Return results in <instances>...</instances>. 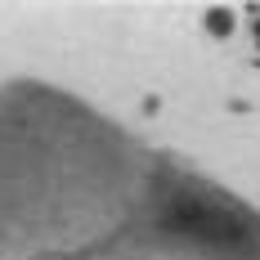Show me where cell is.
<instances>
[{
  "mask_svg": "<svg viewBox=\"0 0 260 260\" xmlns=\"http://www.w3.org/2000/svg\"><path fill=\"white\" fill-rule=\"evenodd\" d=\"M202 23H207L211 36H229V31H234V14H229V9H207Z\"/></svg>",
  "mask_w": 260,
  "mask_h": 260,
  "instance_id": "1",
  "label": "cell"
},
{
  "mask_svg": "<svg viewBox=\"0 0 260 260\" xmlns=\"http://www.w3.org/2000/svg\"><path fill=\"white\" fill-rule=\"evenodd\" d=\"M256 50H260V18H256Z\"/></svg>",
  "mask_w": 260,
  "mask_h": 260,
  "instance_id": "2",
  "label": "cell"
}]
</instances>
